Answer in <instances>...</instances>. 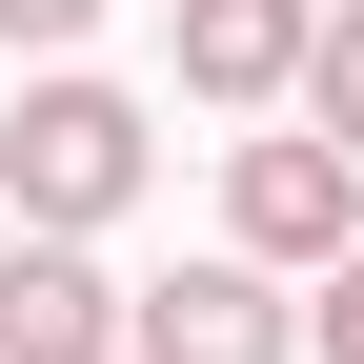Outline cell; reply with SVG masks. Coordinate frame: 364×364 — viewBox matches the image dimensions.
Instances as JSON below:
<instances>
[{"instance_id": "1", "label": "cell", "mask_w": 364, "mask_h": 364, "mask_svg": "<svg viewBox=\"0 0 364 364\" xmlns=\"http://www.w3.org/2000/svg\"><path fill=\"white\" fill-rule=\"evenodd\" d=\"M142 162H162V122L122 102V81H81V61H41L21 102H0V223H81V243H102V223L142 203Z\"/></svg>"}, {"instance_id": "2", "label": "cell", "mask_w": 364, "mask_h": 364, "mask_svg": "<svg viewBox=\"0 0 364 364\" xmlns=\"http://www.w3.org/2000/svg\"><path fill=\"white\" fill-rule=\"evenodd\" d=\"M122 364H304V304H284V263L203 243L162 284H122Z\"/></svg>"}, {"instance_id": "3", "label": "cell", "mask_w": 364, "mask_h": 364, "mask_svg": "<svg viewBox=\"0 0 364 364\" xmlns=\"http://www.w3.org/2000/svg\"><path fill=\"white\" fill-rule=\"evenodd\" d=\"M223 243H243V263H284V284H304V263H344V243H364V162L324 142V122L223 142Z\"/></svg>"}, {"instance_id": "4", "label": "cell", "mask_w": 364, "mask_h": 364, "mask_svg": "<svg viewBox=\"0 0 364 364\" xmlns=\"http://www.w3.org/2000/svg\"><path fill=\"white\" fill-rule=\"evenodd\" d=\"M0 364H122V284L81 223H0Z\"/></svg>"}, {"instance_id": "5", "label": "cell", "mask_w": 364, "mask_h": 364, "mask_svg": "<svg viewBox=\"0 0 364 364\" xmlns=\"http://www.w3.org/2000/svg\"><path fill=\"white\" fill-rule=\"evenodd\" d=\"M304 21H324V0H182V102L263 122V102L304 81Z\"/></svg>"}, {"instance_id": "6", "label": "cell", "mask_w": 364, "mask_h": 364, "mask_svg": "<svg viewBox=\"0 0 364 364\" xmlns=\"http://www.w3.org/2000/svg\"><path fill=\"white\" fill-rule=\"evenodd\" d=\"M284 102H304V122L364 162V0H324V21H304V81H284Z\"/></svg>"}, {"instance_id": "7", "label": "cell", "mask_w": 364, "mask_h": 364, "mask_svg": "<svg viewBox=\"0 0 364 364\" xmlns=\"http://www.w3.org/2000/svg\"><path fill=\"white\" fill-rule=\"evenodd\" d=\"M304 344H324V364H364V243H344V263H304Z\"/></svg>"}, {"instance_id": "8", "label": "cell", "mask_w": 364, "mask_h": 364, "mask_svg": "<svg viewBox=\"0 0 364 364\" xmlns=\"http://www.w3.org/2000/svg\"><path fill=\"white\" fill-rule=\"evenodd\" d=\"M81 21L102 0H0V61H81Z\"/></svg>"}]
</instances>
